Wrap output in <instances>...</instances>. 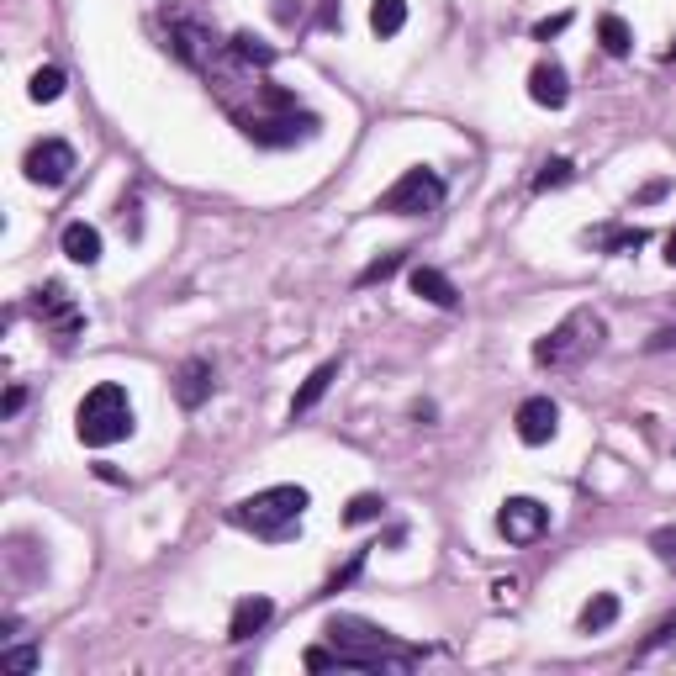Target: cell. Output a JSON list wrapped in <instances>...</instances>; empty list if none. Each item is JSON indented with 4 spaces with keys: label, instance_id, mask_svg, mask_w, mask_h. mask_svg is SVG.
<instances>
[{
    "label": "cell",
    "instance_id": "1",
    "mask_svg": "<svg viewBox=\"0 0 676 676\" xmlns=\"http://www.w3.org/2000/svg\"><path fill=\"white\" fill-rule=\"evenodd\" d=\"M328 640L333 650H307V671H407L418 661L423 650L412 645H397L381 624H370V618H354V613H333L328 618Z\"/></svg>",
    "mask_w": 676,
    "mask_h": 676
},
{
    "label": "cell",
    "instance_id": "2",
    "mask_svg": "<svg viewBox=\"0 0 676 676\" xmlns=\"http://www.w3.org/2000/svg\"><path fill=\"white\" fill-rule=\"evenodd\" d=\"M74 434L90 449H111L133 434V402H127V386L101 381L96 391H85V402L74 407Z\"/></svg>",
    "mask_w": 676,
    "mask_h": 676
},
{
    "label": "cell",
    "instance_id": "3",
    "mask_svg": "<svg viewBox=\"0 0 676 676\" xmlns=\"http://www.w3.org/2000/svg\"><path fill=\"white\" fill-rule=\"evenodd\" d=\"M307 507H312V492H307V486H270V492L243 497L228 518L238 523V529L259 534V539H286L296 523H302Z\"/></svg>",
    "mask_w": 676,
    "mask_h": 676
},
{
    "label": "cell",
    "instance_id": "4",
    "mask_svg": "<svg viewBox=\"0 0 676 676\" xmlns=\"http://www.w3.org/2000/svg\"><path fill=\"white\" fill-rule=\"evenodd\" d=\"M603 338H608V323L597 317L592 307H576L566 323H555L550 333L534 344V365L544 370H571L581 360H592L597 349H603Z\"/></svg>",
    "mask_w": 676,
    "mask_h": 676
},
{
    "label": "cell",
    "instance_id": "5",
    "mask_svg": "<svg viewBox=\"0 0 676 676\" xmlns=\"http://www.w3.org/2000/svg\"><path fill=\"white\" fill-rule=\"evenodd\" d=\"M444 201V180H439V169H407V175L391 185V191L375 201V212H391V217H423V212H434V206Z\"/></svg>",
    "mask_w": 676,
    "mask_h": 676
},
{
    "label": "cell",
    "instance_id": "6",
    "mask_svg": "<svg viewBox=\"0 0 676 676\" xmlns=\"http://www.w3.org/2000/svg\"><path fill=\"white\" fill-rule=\"evenodd\" d=\"M317 122L312 111H286V117H238V133L259 143V148H291V143H302L317 133Z\"/></svg>",
    "mask_w": 676,
    "mask_h": 676
},
{
    "label": "cell",
    "instance_id": "7",
    "mask_svg": "<svg viewBox=\"0 0 676 676\" xmlns=\"http://www.w3.org/2000/svg\"><path fill=\"white\" fill-rule=\"evenodd\" d=\"M164 48L175 53L185 69H212V59H217V37L206 32L201 22H191V16H169Z\"/></svg>",
    "mask_w": 676,
    "mask_h": 676
},
{
    "label": "cell",
    "instance_id": "8",
    "mask_svg": "<svg viewBox=\"0 0 676 676\" xmlns=\"http://www.w3.org/2000/svg\"><path fill=\"white\" fill-rule=\"evenodd\" d=\"M80 169V159H74V148L64 138H43L27 148V180L32 185H48V191H59V185H69V175Z\"/></svg>",
    "mask_w": 676,
    "mask_h": 676
},
{
    "label": "cell",
    "instance_id": "9",
    "mask_svg": "<svg viewBox=\"0 0 676 676\" xmlns=\"http://www.w3.org/2000/svg\"><path fill=\"white\" fill-rule=\"evenodd\" d=\"M544 529H550V507L534 502V497H507L502 513H497V534L507 544H534Z\"/></svg>",
    "mask_w": 676,
    "mask_h": 676
},
{
    "label": "cell",
    "instance_id": "10",
    "mask_svg": "<svg viewBox=\"0 0 676 676\" xmlns=\"http://www.w3.org/2000/svg\"><path fill=\"white\" fill-rule=\"evenodd\" d=\"M37 317H48V328H53V338H59V344H74V333L85 328V312L69 302V291L59 286V280H48L43 291H37Z\"/></svg>",
    "mask_w": 676,
    "mask_h": 676
},
{
    "label": "cell",
    "instance_id": "11",
    "mask_svg": "<svg viewBox=\"0 0 676 676\" xmlns=\"http://www.w3.org/2000/svg\"><path fill=\"white\" fill-rule=\"evenodd\" d=\"M518 439L523 444H550L555 434H560V407L550 402V397H529L518 407Z\"/></svg>",
    "mask_w": 676,
    "mask_h": 676
},
{
    "label": "cell",
    "instance_id": "12",
    "mask_svg": "<svg viewBox=\"0 0 676 676\" xmlns=\"http://www.w3.org/2000/svg\"><path fill=\"white\" fill-rule=\"evenodd\" d=\"M529 96H534V106H550V111H560V106L571 101L566 69H560L555 59H539V64H534V74H529Z\"/></svg>",
    "mask_w": 676,
    "mask_h": 676
},
{
    "label": "cell",
    "instance_id": "13",
    "mask_svg": "<svg viewBox=\"0 0 676 676\" xmlns=\"http://www.w3.org/2000/svg\"><path fill=\"white\" fill-rule=\"evenodd\" d=\"M206 397H212V365H206V360H185L175 370V402L196 412Z\"/></svg>",
    "mask_w": 676,
    "mask_h": 676
},
{
    "label": "cell",
    "instance_id": "14",
    "mask_svg": "<svg viewBox=\"0 0 676 676\" xmlns=\"http://www.w3.org/2000/svg\"><path fill=\"white\" fill-rule=\"evenodd\" d=\"M407 286H412V296H423V302H434V307H455L460 302L455 280H449L444 270H434V265H418L407 275Z\"/></svg>",
    "mask_w": 676,
    "mask_h": 676
},
{
    "label": "cell",
    "instance_id": "15",
    "mask_svg": "<svg viewBox=\"0 0 676 676\" xmlns=\"http://www.w3.org/2000/svg\"><path fill=\"white\" fill-rule=\"evenodd\" d=\"M270 613H275V603L270 597H243V603L233 608V624H228V640L233 645H243V640H254L259 629L270 624Z\"/></svg>",
    "mask_w": 676,
    "mask_h": 676
},
{
    "label": "cell",
    "instance_id": "16",
    "mask_svg": "<svg viewBox=\"0 0 676 676\" xmlns=\"http://www.w3.org/2000/svg\"><path fill=\"white\" fill-rule=\"evenodd\" d=\"M333 381H338V360H323V365H317V370L307 375V381H302V391L291 397V418H302V412H312L317 402L328 397V386H333Z\"/></svg>",
    "mask_w": 676,
    "mask_h": 676
},
{
    "label": "cell",
    "instance_id": "17",
    "mask_svg": "<svg viewBox=\"0 0 676 676\" xmlns=\"http://www.w3.org/2000/svg\"><path fill=\"white\" fill-rule=\"evenodd\" d=\"M59 243H64V254L74 265H101V233L90 228V222H69Z\"/></svg>",
    "mask_w": 676,
    "mask_h": 676
},
{
    "label": "cell",
    "instance_id": "18",
    "mask_svg": "<svg viewBox=\"0 0 676 676\" xmlns=\"http://www.w3.org/2000/svg\"><path fill=\"white\" fill-rule=\"evenodd\" d=\"M618 624V597L613 592H597L587 608H581V634H603Z\"/></svg>",
    "mask_w": 676,
    "mask_h": 676
},
{
    "label": "cell",
    "instance_id": "19",
    "mask_svg": "<svg viewBox=\"0 0 676 676\" xmlns=\"http://www.w3.org/2000/svg\"><path fill=\"white\" fill-rule=\"evenodd\" d=\"M597 43H603V53H613V59H629L634 32H629L624 16H603V22H597Z\"/></svg>",
    "mask_w": 676,
    "mask_h": 676
},
{
    "label": "cell",
    "instance_id": "20",
    "mask_svg": "<svg viewBox=\"0 0 676 676\" xmlns=\"http://www.w3.org/2000/svg\"><path fill=\"white\" fill-rule=\"evenodd\" d=\"M228 53H233L238 64H254V69H270V64H275V48H270V43H259L254 32H233Z\"/></svg>",
    "mask_w": 676,
    "mask_h": 676
},
{
    "label": "cell",
    "instance_id": "21",
    "mask_svg": "<svg viewBox=\"0 0 676 676\" xmlns=\"http://www.w3.org/2000/svg\"><path fill=\"white\" fill-rule=\"evenodd\" d=\"M370 27H375V37H397L407 27V0H375V6H370Z\"/></svg>",
    "mask_w": 676,
    "mask_h": 676
},
{
    "label": "cell",
    "instance_id": "22",
    "mask_svg": "<svg viewBox=\"0 0 676 676\" xmlns=\"http://www.w3.org/2000/svg\"><path fill=\"white\" fill-rule=\"evenodd\" d=\"M645 228H603V233H587V243H597V249L608 254H629V249H645Z\"/></svg>",
    "mask_w": 676,
    "mask_h": 676
},
{
    "label": "cell",
    "instance_id": "23",
    "mask_svg": "<svg viewBox=\"0 0 676 676\" xmlns=\"http://www.w3.org/2000/svg\"><path fill=\"white\" fill-rule=\"evenodd\" d=\"M27 96L43 106V101H59L64 96V69L59 64H43V69H32V80H27Z\"/></svg>",
    "mask_w": 676,
    "mask_h": 676
},
{
    "label": "cell",
    "instance_id": "24",
    "mask_svg": "<svg viewBox=\"0 0 676 676\" xmlns=\"http://www.w3.org/2000/svg\"><path fill=\"white\" fill-rule=\"evenodd\" d=\"M576 180V164L571 159H550V164H539V175H534V191H560V185H571Z\"/></svg>",
    "mask_w": 676,
    "mask_h": 676
},
{
    "label": "cell",
    "instance_id": "25",
    "mask_svg": "<svg viewBox=\"0 0 676 676\" xmlns=\"http://www.w3.org/2000/svg\"><path fill=\"white\" fill-rule=\"evenodd\" d=\"M386 513V502L381 497H375V492H360V497H354L349 502V513H344V523H375V518H381Z\"/></svg>",
    "mask_w": 676,
    "mask_h": 676
},
{
    "label": "cell",
    "instance_id": "26",
    "mask_svg": "<svg viewBox=\"0 0 676 676\" xmlns=\"http://www.w3.org/2000/svg\"><path fill=\"white\" fill-rule=\"evenodd\" d=\"M671 640H676V613H671V618H661V624L650 629V640H645L640 650H634V661H645L650 650H661V645H671Z\"/></svg>",
    "mask_w": 676,
    "mask_h": 676
},
{
    "label": "cell",
    "instance_id": "27",
    "mask_svg": "<svg viewBox=\"0 0 676 676\" xmlns=\"http://www.w3.org/2000/svg\"><path fill=\"white\" fill-rule=\"evenodd\" d=\"M650 550H655V560H661L666 571H676V529H655L650 534Z\"/></svg>",
    "mask_w": 676,
    "mask_h": 676
},
{
    "label": "cell",
    "instance_id": "28",
    "mask_svg": "<svg viewBox=\"0 0 676 676\" xmlns=\"http://www.w3.org/2000/svg\"><path fill=\"white\" fill-rule=\"evenodd\" d=\"M37 661H43V655H37L32 645H11V650H0V666H11V671H37Z\"/></svg>",
    "mask_w": 676,
    "mask_h": 676
},
{
    "label": "cell",
    "instance_id": "29",
    "mask_svg": "<svg viewBox=\"0 0 676 676\" xmlns=\"http://www.w3.org/2000/svg\"><path fill=\"white\" fill-rule=\"evenodd\" d=\"M397 270H402V254H386V259H375V265L360 275V286H375V280H391Z\"/></svg>",
    "mask_w": 676,
    "mask_h": 676
},
{
    "label": "cell",
    "instance_id": "30",
    "mask_svg": "<svg viewBox=\"0 0 676 676\" xmlns=\"http://www.w3.org/2000/svg\"><path fill=\"white\" fill-rule=\"evenodd\" d=\"M566 27H571V11H560V16H550V22H539L534 37H539V43H550V37H560Z\"/></svg>",
    "mask_w": 676,
    "mask_h": 676
},
{
    "label": "cell",
    "instance_id": "31",
    "mask_svg": "<svg viewBox=\"0 0 676 676\" xmlns=\"http://www.w3.org/2000/svg\"><path fill=\"white\" fill-rule=\"evenodd\" d=\"M360 566H365V550H360V555H354V560H349V566H344V571H338V576L328 581V592H338V587H349V581H354V576H360Z\"/></svg>",
    "mask_w": 676,
    "mask_h": 676
},
{
    "label": "cell",
    "instance_id": "32",
    "mask_svg": "<svg viewBox=\"0 0 676 676\" xmlns=\"http://www.w3.org/2000/svg\"><path fill=\"white\" fill-rule=\"evenodd\" d=\"M270 11H275V22H280V27H291L296 16H302V0H275Z\"/></svg>",
    "mask_w": 676,
    "mask_h": 676
},
{
    "label": "cell",
    "instance_id": "33",
    "mask_svg": "<svg viewBox=\"0 0 676 676\" xmlns=\"http://www.w3.org/2000/svg\"><path fill=\"white\" fill-rule=\"evenodd\" d=\"M671 344H676V328H661V333L650 338V354H661V349H671Z\"/></svg>",
    "mask_w": 676,
    "mask_h": 676
},
{
    "label": "cell",
    "instance_id": "34",
    "mask_svg": "<svg viewBox=\"0 0 676 676\" xmlns=\"http://www.w3.org/2000/svg\"><path fill=\"white\" fill-rule=\"evenodd\" d=\"M22 402H27V391L11 386V391H6V418H11V412H22Z\"/></svg>",
    "mask_w": 676,
    "mask_h": 676
},
{
    "label": "cell",
    "instance_id": "35",
    "mask_svg": "<svg viewBox=\"0 0 676 676\" xmlns=\"http://www.w3.org/2000/svg\"><path fill=\"white\" fill-rule=\"evenodd\" d=\"M323 27H338V6H333V0H323Z\"/></svg>",
    "mask_w": 676,
    "mask_h": 676
},
{
    "label": "cell",
    "instance_id": "36",
    "mask_svg": "<svg viewBox=\"0 0 676 676\" xmlns=\"http://www.w3.org/2000/svg\"><path fill=\"white\" fill-rule=\"evenodd\" d=\"M666 265H671V270H676V233H671V238H666Z\"/></svg>",
    "mask_w": 676,
    "mask_h": 676
},
{
    "label": "cell",
    "instance_id": "37",
    "mask_svg": "<svg viewBox=\"0 0 676 676\" xmlns=\"http://www.w3.org/2000/svg\"><path fill=\"white\" fill-rule=\"evenodd\" d=\"M666 64H676V43H671V48H666Z\"/></svg>",
    "mask_w": 676,
    "mask_h": 676
}]
</instances>
